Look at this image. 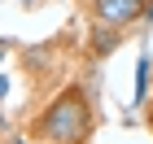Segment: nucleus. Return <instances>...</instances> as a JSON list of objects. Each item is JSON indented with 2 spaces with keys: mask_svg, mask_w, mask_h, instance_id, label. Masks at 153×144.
<instances>
[{
  "mask_svg": "<svg viewBox=\"0 0 153 144\" xmlns=\"http://www.w3.org/2000/svg\"><path fill=\"white\" fill-rule=\"evenodd\" d=\"M144 22H153V0H144Z\"/></svg>",
  "mask_w": 153,
  "mask_h": 144,
  "instance_id": "423d86ee",
  "label": "nucleus"
},
{
  "mask_svg": "<svg viewBox=\"0 0 153 144\" xmlns=\"http://www.w3.org/2000/svg\"><path fill=\"white\" fill-rule=\"evenodd\" d=\"M13 144H26V140H13Z\"/></svg>",
  "mask_w": 153,
  "mask_h": 144,
  "instance_id": "9d476101",
  "label": "nucleus"
},
{
  "mask_svg": "<svg viewBox=\"0 0 153 144\" xmlns=\"http://www.w3.org/2000/svg\"><path fill=\"white\" fill-rule=\"evenodd\" d=\"M92 13L105 26H136L144 18V0H92Z\"/></svg>",
  "mask_w": 153,
  "mask_h": 144,
  "instance_id": "f03ea898",
  "label": "nucleus"
},
{
  "mask_svg": "<svg viewBox=\"0 0 153 144\" xmlns=\"http://www.w3.org/2000/svg\"><path fill=\"white\" fill-rule=\"evenodd\" d=\"M22 4H35V0H22Z\"/></svg>",
  "mask_w": 153,
  "mask_h": 144,
  "instance_id": "1a4fd4ad",
  "label": "nucleus"
},
{
  "mask_svg": "<svg viewBox=\"0 0 153 144\" xmlns=\"http://www.w3.org/2000/svg\"><path fill=\"white\" fill-rule=\"evenodd\" d=\"M149 131H153V114H149Z\"/></svg>",
  "mask_w": 153,
  "mask_h": 144,
  "instance_id": "6e6552de",
  "label": "nucleus"
},
{
  "mask_svg": "<svg viewBox=\"0 0 153 144\" xmlns=\"http://www.w3.org/2000/svg\"><path fill=\"white\" fill-rule=\"evenodd\" d=\"M149 74H153V52L144 48L140 61H136V96H131V105H136V109L149 105Z\"/></svg>",
  "mask_w": 153,
  "mask_h": 144,
  "instance_id": "7ed1b4c3",
  "label": "nucleus"
},
{
  "mask_svg": "<svg viewBox=\"0 0 153 144\" xmlns=\"http://www.w3.org/2000/svg\"><path fill=\"white\" fill-rule=\"evenodd\" d=\"M118 44H123V26H105V22H96V35H92V52H96V57H109Z\"/></svg>",
  "mask_w": 153,
  "mask_h": 144,
  "instance_id": "20e7f679",
  "label": "nucleus"
},
{
  "mask_svg": "<svg viewBox=\"0 0 153 144\" xmlns=\"http://www.w3.org/2000/svg\"><path fill=\"white\" fill-rule=\"evenodd\" d=\"M4 61H9V44H0V66H4Z\"/></svg>",
  "mask_w": 153,
  "mask_h": 144,
  "instance_id": "0eeeda50",
  "label": "nucleus"
},
{
  "mask_svg": "<svg viewBox=\"0 0 153 144\" xmlns=\"http://www.w3.org/2000/svg\"><path fill=\"white\" fill-rule=\"evenodd\" d=\"M4 96H9V79L0 74V100H4Z\"/></svg>",
  "mask_w": 153,
  "mask_h": 144,
  "instance_id": "39448f33",
  "label": "nucleus"
},
{
  "mask_svg": "<svg viewBox=\"0 0 153 144\" xmlns=\"http://www.w3.org/2000/svg\"><path fill=\"white\" fill-rule=\"evenodd\" d=\"M35 131L48 144H83L92 135V100L83 96V87H66L61 96H53L35 118Z\"/></svg>",
  "mask_w": 153,
  "mask_h": 144,
  "instance_id": "f257e3e1",
  "label": "nucleus"
}]
</instances>
